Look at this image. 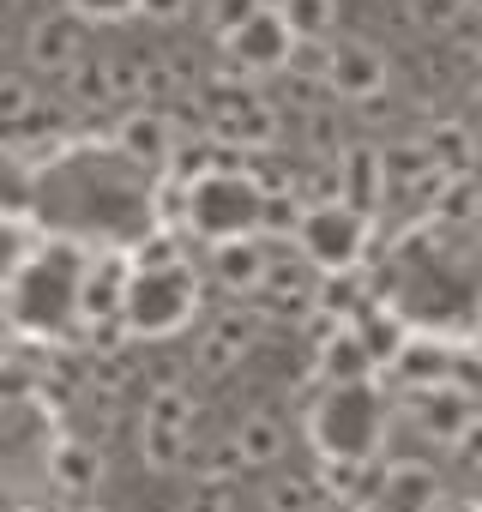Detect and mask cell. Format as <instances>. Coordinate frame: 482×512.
<instances>
[{"instance_id":"83f0119b","label":"cell","mask_w":482,"mask_h":512,"mask_svg":"<svg viewBox=\"0 0 482 512\" xmlns=\"http://www.w3.org/2000/svg\"><path fill=\"white\" fill-rule=\"evenodd\" d=\"M314 494H320V488H308V482H278L266 506H272V512H326Z\"/></svg>"},{"instance_id":"4fadbf2b","label":"cell","mask_w":482,"mask_h":512,"mask_svg":"<svg viewBox=\"0 0 482 512\" xmlns=\"http://www.w3.org/2000/svg\"><path fill=\"white\" fill-rule=\"evenodd\" d=\"M272 260H278V253H266V235L223 241V247H211V278H217V290H229V296H266Z\"/></svg>"},{"instance_id":"7a4b0ae2","label":"cell","mask_w":482,"mask_h":512,"mask_svg":"<svg viewBox=\"0 0 482 512\" xmlns=\"http://www.w3.org/2000/svg\"><path fill=\"white\" fill-rule=\"evenodd\" d=\"M392 434V398L380 380L362 386H320L308 404V440L320 464H374Z\"/></svg>"},{"instance_id":"f1b7e54d","label":"cell","mask_w":482,"mask_h":512,"mask_svg":"<svg viewBox=\"0 0 482 512\" xmlns=\"http://www.w3.org/2000/svg\"><path fill=\"white\" fill-rule=\"evenodd\" d=\"M0 103H7V121H25L31 115V85L19 73H7V85H0Z\"/></svg>"},{"instance_id":"2e32d148","label":"cell","mask_w":482,"mask_h":512,"mask_svg":"<svg viewBox=\"0 0 482 512\" xmlns=\"http://www.w3.org/2000/svg\"><path fill=\"white\" fill-rule=\"evenodd\" d=\"M386 187H392V175H386V157H380V151L356 145V151L338 157V199H344V205H356V211L374 217L380 199H386Z\"/></svg>"},{"instance_id":"30bf717a","label":"cell","mask_w":482,"mask_h":512,"mask_svg":"<svg viewBox=\"0 0 482 512\" xmlns=\"http://www.w3.org/2000/svg\"><path fill=\"white\" fill-rule=\"evenodd\" d=\"M362 512H446V494L422 458H398V464H386V476L374 482Z\"/></svg>"},{"instance_id":"d6986e66","label":"cell","mask_w":482,"mask_h":512,"mask_svg":"<svg viewBox=\"0 0 482 512\" xmlns=\"http://www.w3.org/2000/svg\"><path fill=\"white\" fill-rule=\"evenodd\" d=\"M235 452H241V464H278L284 458V428L272 422V416H248L241 422V434H235Z\"/></svg>"},{"instance_id":"7402d4cb","label":"cell","mask_w":482,"mask_h":512,"mask_svg":"<svg viewBox=\"0 0 482 512\" xmlns=\"http://www.w3.org/2000/svg\"><path fill=\"white\" fill-rule=\"evenodd\" d=\"M145 464H151V470H175V464H187V434L145 422Z\"/></svg>"},{"instance_id":"603a6c76","label":"cell","mask_w":482,"mask_h":512,"mask_svg":"<svg viewBox=\"0 0 482 512\" xmlns=\"http://www.w3.org/2000/svg\"><path fill=\"white\" fill-rule=\"evenodd\" d=\"M67 13L79 25H121V19H139V0H67Z\"/></svg>"},{"instance_id":"6da1fadb","label":"cell","mask_w":482,"mask_h":512,"mask_svg":"<svg viewBox=\"0 0 482 512\" xmlns=\"http://www.w3.org/2000/svg\"><path fill=\"white\" fill-rule=\"evenodd\" d=\"M85 247L79 241H43L19 253L7 272V320L19 338H61L79 326V290H85Z\"/></svg>"},{"instance_id":"484cf974","label":"cell","mask_w":482,"mask_h":512,"mask_svg":"<svg viewBox=\"0 0 482 512\" xmlns=\"http://www.w3.org/2000/svg\"><path fill=\"white\" fill-rule=\"evenodd\" d=\"M290 73H296V79L326 85V73H332V43H302V49H296V61H290Z\"/></svg>"},{"instance_id":"5bb4252c","label":"cell","mask_w":482,"mask_h":512,"mask_svg":"<svg viewBox=\"0 0 482 512\" xmlns=\"http://www.w3.org/2000/svg\"><path fill=\"white\" fill-rule=\"evenodd\" d=\"M314 368H320L326 386H362V380H380V356L368 350L362 326H332L326 344H320V356H314Z\"/></svg>"},{"instance_id":"4dcf8cb0","label":"cell","mask_w":482,"mask_h":512,"mask_svg":"<svg viewBox=\"0 0 482 512\" xmlns=\"http://www.w3.org/2000/svg\"><path fill=\"white\" fill-rule=\"evenodd\" d=\"M193 512H223V488H205V494L193 500Z\"/></svg>"},{"instance_id":"cb8c5ba5","label":"cell","mask_w":482,"mask_h":512,"mask_svg":"<svg viewBox=\"0 0 482 512\" xmlns=\"http://www.w3.org/2000/svg\"><path fill=\"white\" fill-rule=\"evenodd\" d=\"M428 169H440L428 145H398V151H386V175H392V181H416V175H428Z\"/></svg>"},{"instance_id":"52a82bcc","label":"cell","mask_w":482,"mask_h":512,"mask_svg":"<svg viewBox=\"0 0 482 512\" xmlns=\"http://www.w3.org/2000/svg\"><path fill=\"white\" fill-rule=\"evenodd\" d=\"M404 416L416 422V434L440 440V446H464V434L482 422L476 410V392L464 380H446V386H422V392H404Z\"/></svg>"},{"instance_id":"e0dca14e","label":"cell","mask_w":482,"mask_h":512,"mask_svg":"<svg viewBox=\"0 0 482 512\" xmlns=\"http://www.w3.org/2000/svg\"><path fill=\"white\" fill-rule=\"evenodd\" d=\"M404 392H422V386H446L452 380V350L446 344H404V356L392 362Z\"/></svg>"},{"instance_id":"44dd1931","label":"cell","mask_w":482,"mask_h":512,"mask_svg":"<svg viewBox=\"0 0 482 512\" xmlns=\"http://www.w3.org/2000/svg\"><path fill=\"white\" fill-rule=\"evenodd\" d=\"M260 7H266V0H199V19L211 25V37H217V43H229V37L248 25Z\"/></svg>"},{"instance_id":"ffe728a7","label":"cell","mask_w":482,"mask_h":512,"mask_svg":"<svg viewBox=\"0 0 482 512\" xmlns=\"http://www.w3.org/2000/svg\"><path fill=\"white\" fill-rule=\"evenodd\" d=\"M97 470H103V464H97V452H91L85 440H61V446H55V482H61L67 494H91V488H97Z\"/></svg>"},{"instance_id":"ac0fdd59","label":"cell","mask_w":482,"mask_h":512,"mask_svg":"<svg viewBox=\"0 0 482 512\" xmlns=\"http://www.w3.org/2000/svg\"><path fill=\"white\" fill-rule=\"evenodd\" d=\"M272 7L284 13L296 43H332V31H338V0H272Z\"/></svg>"},{"instance_id":"4316f807","label":"cell","mask_w":482,"mask_h":512,"mask_svg":"<svg viewBox=\"0 0 482 512\" xmlns=\"http://www.w3.org/2000/svg\"><path fill=\"white\" fill-rule=\"evenodd\" d=\"M422 145L434 151V163H452V169H464V151H470V139H464V127H434V133H428Z\"/></svg>"},{"instance_id":"d6a6232c","label":"cell","mask_w":482,"mask_h":512,"mask_svg":"<svg viewBox=\"0 0 482 512\" xmlns=\"http://www.w3.org/2000/svg\"><path fill=\"white\" fill-rule=\"evenodd\" d=\"M67 512H97V506H67Z\"/></svg>"},{"instance_id":"277c9868","label":"cell","mask_w":482,"mask_h":512,"mask_svg":"<svg viewBox=\"0 0 482 512\" xmlns=\"http://www.w3.org/2000/svg\"><path fill=\"white\" fill-rule=\"evenodd\" d=\"M266 187L248 175V169H229V163H205L187 187H181V223L205 241V247H223V241H248L266 229Z\"/></svg>"},{"instance_id":"8fae6325","label":"cell","mask_w":482,"mask_h":512,"mask_svg":"<svg viewBox=\"0 0 482 512\" xmlns=\"http://www.w3.org/2000/svg\"><path fill=\"white\" fill-rule=\"evenodd\" d=\"M115 151L139 169V175H163L175 157V121L163 109H127L115 121Z\"/></svg>"},{"instance_id":"5b68a950","label":"cell","mask_w":482,"mask_h":512,"mask_svg":"<svg viewBox=\"0 0 482 512\" xmlns=\"http://www.w3.org/2000/svg\"><path fill=\"white\" fill-rule=\"evenodd\" d=\"M368 241H374V217L344 199H314L296 229V253L320 278H356V266L368 260Z\"/></svg>"},{"instance_id":"9a60e30c","label":"cell","mask_w":482,"mask_h":512,"mask_svg":"<svg viewBox=\"0 0 482 512\" xmlns=\"http://www.w3.org/2000/svg\"><path fill=\"white\" fill-rule=\"evenodd\" d=\"M205 133L217 145H272L278 139V109L260 97H229L205 115Z\"/></svg>"},{"instance_id":"7c38bea8","label":"cell","mask_w":482,"mask_h":512,"mask_svg":"<svg viewBox=\"0 0 482 512\" xmlns=\"http://www.w3.org/2000/svg\"><path fill=\"white\" fill-rule=\"evenodd\" d=\"M25 61H31L37 73L73 79V73L85 67V25H79L73 13H43V19L25 31Z\"/></svg>"},{"instance_id":"9c48e42d","label":"cell","mask_w":482,"mask_h":512,"mask_svg":"<svg viewBox=\"0 0 482 512\" xmlns=\"http://www.w3.org/2000/svg\"><path fill=\"white\" fill-rule=\"evenodd\" d=\"M392 67H386V49L368 43V37H344L332 43V73H326V91L344 97V103H374L386 91Z\"/></svg>"},{"instance_id":"ba28073f","label":"cell","mask_w":482,"mask_h":512,"mask_svg":"<svg viewBox=\"0 0 482 512\" xmlns=\"http://www.w3.org/2000/svg\"><path fill=\"white\" fill-rule=\"evenodd\" d=\"M127 284H133V253H91L85 290H79V326L85 332H127Z\"/></svg>"},{"instance_id":"1f68e13d","label":"cell","mask_w":482,"mask_h":512,"mask_svg":"<svg viewBox=\"0 0 482 512\" xmlns=\"http://www.w3.org/2000/svg\"><path fill=\"white\" fill-rule=\"evenodd\" d=\"M458 452H464V458H482V422H476V428L464 434V446H458Z\"/></svg>"},{"instance_id":"f546056e","label":"cell","mask_w":482,"mask_h":512,"mask_svg":"<svg viewBox=\"0 0 482 512\" xmlns=\"http://www.w3.org/2000/svg\"><path fill=\"white\" fill-rule=\"evenodd\" d=\"M187 7H199V0H139V19H157V25H169V19H181Z\"/></svg>"},{"instance_id":"8992f818","label":"cell","mask_w":482,"mask_h":512,"mask_svg":"<svg viewBox=\"0 0 482 512\" xmlns=\"http://www.w3.org/2000/svg\"><path fill=\"white\" fill-rule=\"evenodd\" d=\"M296 49H302V43H296V31L284 25V13L266 0L254 19L223 43V61H229V67L217 73V85H241V79H260V73H290Z\"/></svg>"},{"instance_id":"3957f363","label":"cell","mask_w":482,"mask_h":512,"mask_svg":"<svg viewBox=\"0 0 482 512\" xmlns=\"http://www.w3.org/2000/svg\"><path fill=\"white\" fill-rule=\"evenodd\" d=\"M199 314V272L175 253V241H145L133 253V284H127V338H175Z\"/></svg>"},{"instance_id":"d4e9b609","label":"cell","mask_w":482,"mask_h":512,"mask_svg":"<svg viewBox=\"0 0 482 512\" xmlns=\"http://www.w3.org/2000/svg\"><path fill=\"white\" fill-rule=\"evenodd\" d=\"M187 416H193V404H187L181 392H151V410H145V422H157V428H175V434H187Z\"/></svg>"}]
</instances>
